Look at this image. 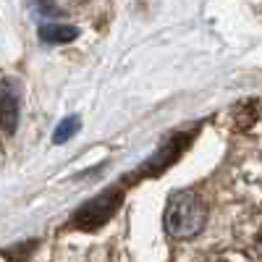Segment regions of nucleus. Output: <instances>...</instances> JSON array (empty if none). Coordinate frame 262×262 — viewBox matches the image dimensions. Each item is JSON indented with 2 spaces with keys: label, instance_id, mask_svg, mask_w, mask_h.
<instances>
[{
  "label": "nucleus",
  "instance_id": "f257e3e1",
  "mask_svg": "<svg viewBox=\"0 0 262 262\" xmlns=\"http://www.w3.org/2000/svg\"><path fill=\"white\" fill-rule=\"evenodd\" d=\"M207 207L194 191H176L165 207V231L173 238H191L202 231Z\"/></svg>",
  "mask_w": 262,
  "mask_h": 262
},
{
  "label": "nucleus",
  "instance_id": "f03ea898",
  "mask_svg": "<svg viewBox=\"0 0 262 262\" xmlns=\"http://www.w3.org/2000/svg\"><path fill=\"white\" fill-rule=\"evenodd\" d=\"M121 200H123V191H121V189H107V191H102L100 196H95V200H90L84 207L76 210L71 226H74V228H81V231H95V228L105 226V223L113 217V212L118 210Z\"/></svg>",
  "mask_w": 262,
  "mask_h": 262
},
{
  "label": "nucleus",
  "instance_id": "7ed1b4c3",
  "mask_svg": "<svg viewBox=\"0 0 262 262\" xmlns=\"http://www.w3.org/2000/svg\"><path fill=\"white\" fill-rule=\"evenodd\" d=\"M186 144H189V134H184V137H176V139H170L155 158L152 160H147V168H144V173L147 176H152V173H160V170H165L170 163H176V158L181 155V152L186 149Z\"/></svg>",
  "mask_w": 262,
  "mask_h": 262
},
{
  "label": "nucleus",
  "instance_id": "20e7f679",
  "mask_svg": "<svg viewBox=\"0 0 262 262\" xmlns=\"http://www.w3.org/2000/svg\"><path fill=\"white\" fill-rule=\"evenodd\" d=\"M0 128L6 134H16L18 128V97L8 84H0Z\"/></svg>",
  "mask_w": 262,
  "mask_h": 262
},
{
  "label": "nucleus",
  "instance_id": "39448f33",
  "mask_svg": "<svg viewBox=\"0 0 262 262\" xmlns=\"http://www.w3.org/2000/svg\"><path fill=\"white\" fill-rule=\"evenodd\" d=\"M39 37L45 45H66V42H74L79 37V29L69 24H45L39 29Z\"/></svg>",
  "mask_w": 262,
  "mask_h": 262
},
{
  "label": "nucleus",
  "instance_id": "423d86ee",
  "mask_svg": "<svg viewBox=\"0 0 262 262\" xmlns=\"http://www.w3.org/2000/svg\"><path fill=\"white\" fill-rule=\"evenodd\" d=\"M76 131H79V118H76V116H71V118H66V121H63V123L55 128L53 142H55V144H63L69 137H74Z\"/></svg>",
  "mask_w": 262,
  "mask_h": 262
},
{
  "label": "nucleus",
  "instance_id": "0eeeda50",
  "mask_svg": "<svg viewBox=\"0 0 262 262\" xmlns=\"http://www.w3.org/2000/svg\"><path fill=\"white\" fill-rule=\"evenodd\" d=\"M259 247H262V231H259Z\"/></svg>",
  "mask_w": 262,
  "mask_h": 262
}]
</instances>
